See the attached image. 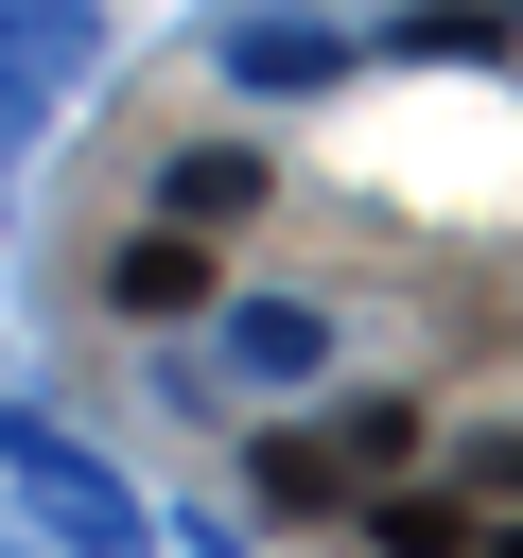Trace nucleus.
<instances>
[{
	"instance_id": "nucleus-1",
	"label": "nucleus",
	"mask_w": 523,
	"mask_h": 558,
	"mask_svg": "<svg viewBox=\"0 0 523 558\" xmlns=\"http://www.w3.org/2000/svg\"><path fill=\"white\" fill-rule=\"evenodd\" d=\"M192 296H209V262H192L174 227H157V244H122V314H192Z\"/></svg>"
},
{
	"instance_id": "nucleus-2",
	"label": "nucleus",
	"mask_w": 523,
	"mask_h": 558,
	"mask_svg": "<svg viewBox=\"0 0 523 558\" xmlns=\"http://www.w3.org/2000/svg\"><path fill=\"white\" fill-rule=\"evenodd\" d=\"M331 488H349V453H296V436L262 453V506H331Z\"/></svg>"
},
{
	"instance_id": "nucleus-3",
	"label": "nucleus",
	"mask_w": 523,
	"mask_h": 558,
	"mask_svg": "<svg viewBox=\"0 0 523 558\" xmlns=\"http://www.w3.org/2000/svg\"><path fill=\"white\" fill-rule=\"evenodd\" d=\"M488 558H523V523H506V541H488Z\"/></svg>"
}]
</instances>
